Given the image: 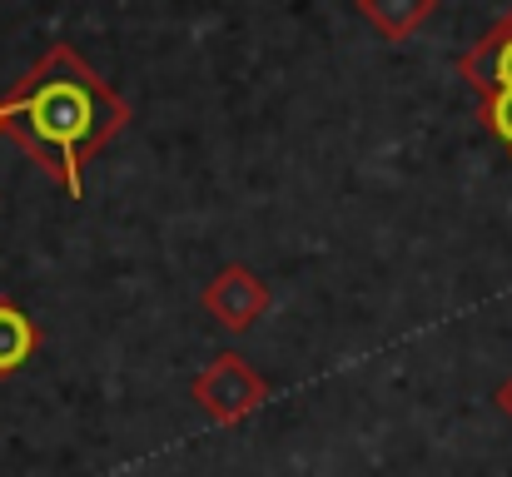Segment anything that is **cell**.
<instances>
[{
	"label": "cell",
	"mask_w": 512,
	"mask_h": 477,
	"mask_svg": "<svg viewBox=\"0 0 512 477\" xmlns=\"http://www.w3.org/2000/svg\"><path fill=\"white\" fill-rule=\"evenodd\" d=\"M0 110L5 135L70 199L85 194V164L130 125V105L75 55V45H50L15 80Z\"/></svg>",
	"instance_id": "1"
},
{
	"label": "cell",
	"mask_w": 512,
	"mask_h": 477,
	"mask_svg": "<svg viewBox=\"0 0 512 477\" xmlns=\"http://www.w3.org/2000/svg\"><path fill=\"white\" fill-rule=\"evenodd\" d=\"M194 403H199V413L209 418V423H219V428H239L244 418H254L269 398H274V388H269V378L244 358V353H234V348H224V353H214L199 373H194Z\"/></svg>",
	"instance_id": "2"
},
{
	"label": "cell",
	"mask_w": 512,
	"mask_h": 477,
	"mask_svg": "<svg viewBox=\"0 0 512 477\" xmlns=\"http://www.w3.org/2000/svg\"><path fill=\"white\" fill-rule=\"evenodd\" d=\"M199 309L214 318L224 333H249L259 318H269L274 294H269V284H264L249 264H224V269L204 284Z\"/></svg>",
	"instance_id": "3"
},
{
	"label": "cell",
	"mask_w": 512,
	"mask_h": 477,
	"mask_svg": "<svg viewBox=\"0 0 512 477\" xmlns=\"http://www.w3.org/2000/svg\"><path fill=\"white\" fill-rule=\"evenodd\" d=\"M458 70H463V80H468L478 95L512 90V10L498 25H488V30L478 35V45L458 60Z\"/></svg>",
	"instance_id": "4"
},
{
	"label": "cell",
	"mask_w": 512,
	"mask_h": 477,
	"mask_svg": "<svg viewBox=\"0 0 512 477\" xmlns=\"http://www.w3.org/2000/svg\"><path fill=\"white\" fill-rule=\"evenodd\" d=\"M40 348V328L15 299L0 294V378H15Z\"/></svg>",
	"instance_id": "5"
},
{
	"label": "cell",
	"mask_w": 512,
	"mask_h": 477,
	"mask_svg": "<svg viewBox=\"0 0 512 477\" xmlns=\"http://www.w3.org/2000/svg\"><path fill=\"white\" fill-rule=\"evenodd\" d=\"M363 20L383 35V40H408L413 30L428 25V15L438 10V0H358Z\"/></svg>",
	"instance_id": "6"
},
{
	"label": "cell",
	"mask_w": 512,
	"mask_h": 477,
	"mask_svg": "<svg viewBox=\"0 0 512 477\" xmlns=\"http://www.w3.org/2000/svg\"><path fill=\"white\" fill-rule=\"evenodd\" d=\"M483 125L503 140V150H508V159H512V90L483 95Z\"/></svg>",
	"instance_id": "7"
},
{
	"label": "cell",
	"mask_w": 512,
	"mask_h": 477,
	"mask_svg": "<svg viewBox=\"0 0 512 477\" xmlns=\"http://www.w3.org/2000/svg\"><path fill=\"white\" fill-rule=\"evenodd\" d=\"M493 403H498V413H503V418H508V423H512V378H503V383H498V393H493Z\"/></svg>",
	"instance_id": "8"
},
{
	"label": "cell",
	"mask_w": 512,
	"mask_h": 477,
	"mask_svg": "<svg viewBox=\"0 0 512 477\" xmlns=\"http://www.w3.org/2000/svg\"><path fill=\"white\" fill-rule=\"evenodd\" d=\"M0 135H5V110H0Z\"/></svg>",
	"instance_id": "9"
}]
</instances>
